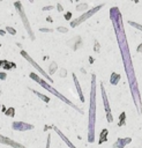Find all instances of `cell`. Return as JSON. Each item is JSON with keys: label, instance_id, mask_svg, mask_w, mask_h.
<instances>
[{"label": "cell", "instance_id": "obj_1", "mask_svg": "<svg viewBox=\"0 0 142 148\" xmlns=\"http://www.w3.org/2000/svg\"><path fill=\"white\" fill-rule=\"evenodd\" d=\"M87 140L89 143L96 141V82L95 76H92L91 91H90V106L88 116V134Z\"/></svg>", "mask_w": 142, "mask_h": 148}, {"label": "cell", "instance_id": "obj_2", "mask_svg": "<svg viewBox=\"0 0 142 148\" xmlns=\"http://www.w3.org/2000/svg\"><path fill=\"white\" fill-rule=\"evenodd\" d=\"M30 77H32L33 80H36V81H37V82H38V83H39V84H40V86H42L43 88H45V89H46L47 91H50V92H52L53 95H55V96H57L58 98H60V99H61L62 102H65L66 104H68L69 106H72L73 109H75V110H77L79 112H81V113H82V111H81V110H80V109H79V108H77L76 105H74V104H73V103H72V102H70V101H69L68 98H66V97H65L63 95H61L60 92H58V91H57V90H55V89H54L53 87H51L50 84H47V83H46V82H45L44 80H42V79H40L39 76H37V75H36V74H33V73H31V74H30Z\"/></svg>", "mask_w": 142, "mask_h": 148}, {"label": "cell", "instance_id": "obj_3", "mask_svg": "<svg viewBox=\"0 0 142 148\" xmlns=\"http://www.w3.org/2000/svg\"><path fill=\"white\" fill-rule=\"evenodd\" d=\"M102 97H103V103H104V109H105V112H106V119L109 123H112L113 121V117H112V113H111V109H110V104H109V101H107V96H106V92L104 90V86L102 84Z\"/></svg>", "mask_w": 142, "mask_h": 148}, {"label": "cell", "instance_id": "obj_4", "mask_svg": "<svg viewBox=\"0 0 142 148\" xmlns=\"http://www.w3.org/2000/svg\"><path fill=\"white\" fill-rule=\"evenodd\" d=\"M0 143L1 145H6V146H9V147H13V148H25L22 143H18L15 140H13V139H10L8 136H5L2 134H0Z\"/></svg>", "mask_w": 142, "mask_h": 148}, {"label": "cell", "instance_id": "obj_5", "mask_svg": "<svg viewBox=\"0 0 142 148\" xmlns=\"http://www.w3.org/2000/svg\"><path fill=\"white\" fill-rule=\"evenodd\" d=\"M12 128L14 131H18V132H24V131H29L33 128V125H30L28 123H23V121H14L12 124Z\"/></svg>", "mask_w": 142, "mask_h": 148}, {"label": "cell", "instance_id": "obj_6", "mask_svg": "<svg viewBox=\"0 0 142 148\" xmlns=\"http://www.w3.org/2000/svg\"><path fill=\"white\" fill-rule=\"evenodd\" d=\"M102 7H103V5H100V6H98V7H96V8H92L91 10H89L88 13H85L84 15H82L81 17H79V20H75V21H73L70 25H72V27H75L76 24H80L81 22H83V21H85V20L88 18V17H90V16H91V15H92L94 13H96L97 10H99V9H100Z\"/></svg>", "mask_w": 142, "mask_h": 148}, {"label": "cell", "instance_id": "obj_7", "mask_svg": "<svg viewBox=\"0 0 142 148\" xmlns=\"http://www.w3.org/2000/svg\"><path fill=\"white\" fill-rule=\"evenodd\" d=\"M53 130L55 131V133H57V134H58V135H59V136L62 139V141H63V142H65V143H66V145H67L69 148H76V147H75V146H74V145L70 142V140H69V139H68V138H67V136H66V135H65V134H63V133H62V132H61V131H60V130H59L57 126H54V127H53Z\"/></svg>", "mask_w": 142, "mask_h": 148}, {"label": "cell", "instance_id": "obj_8", "mask_svg": "<svg viewBox=\"0 0 142 148\" xmlns=\"http://www.w3.org/2000/svg\"><path fill=\"white\" fill-rule=\"evenodd\" d=\"M21 54H23V56H24V57H25V58H27V59H28V60H29V61H30V62H31V64H32V65H33V66H35L39 72H40V74H42V75H44L46 79H48V80H50V82H52V79H51V77H50V76H48V75H47V74H46V73H45V72H44V71H43V69H42V68H40V67H39V66H38V65L32 60V59H31V58H29V56L27 54V52L22 51V52H21Z\"/></svg>", "mask_w": 142, "mask_h": 148}, {"label": "cell", "instance_id": "obj_9", "mask_svg": "<svg viewBox=\"0 0 142 148\" xmlns=\"http://www.w3.org/2000/svg\"><path fill=\"white\" fill-rule=\"evenodd\" d=\"M132 142V139L130 138H125V139H118L117 140V142L113 145V148H124V147H126L128 143H130Z\"/></svg>", "mask_w": 142, "mask_h": 148}, {"label": "cell", "instance_id": "obj_10", "mask_svg": "<svg viewBox=\"0 0 142 148\" xmlns=\"http://www.w3.org/2000/svg\"><path fill=\"white\" fill-rule=\"evenodd\" d=\"M73 79H74V82H75V87H76V89H77V92H79V97H80L81 102H84V97H83V94H82V90H81L80 83H79V81H77V79H76L75 74L73 75Z\"/></svg>", "mask_w": 142, "mask_h": 148}, {"label": "cell", "instance_id": "obj_11", "mask_svg": "<svg viewBox=\"0 0 142 148\" xmlns=\"http://www.w3.org/2000/svg\"><path fill=\"white\" fill-rule=\"evenodd\" d=\"M106 138H107V130L105 128V130H103L102 133H100V139L98 140V145H102V143L104 142V140L106 141Z\"/></svg>", "mask_w": 142, "mask_h": 148}, {"label": "cell", "instance_id": "obj_12", "mask_svg": "<svg viewBox=\"0 0 142 148\" xmlns=\"http://www.w3.org/2000/svg\"><path fill=\"white\" fill-rule=\"evenodd\" d=\"M119 80H120V76L117 73H112V75H111V83L112 84H117L119 82Z\"/></svg>", "mask_w": 142, "mask_h": 148}, {"label": "cell", "instance_id": "obj_13", "mask_svg": "<svg viewBox=\"0 0 142 148\" xmlns=\"http://www.w3.org/2000/svg\"><path fill=\"white\" fill-rule=\"evenodd\" d=\"M32 92H35V94H36L39 98H42L44 102H46V103H48V102H50V98H48V97H46L45 95H42V94H39L38 91H36V90H32Z\"/></svg>", "mask_w": 142, "mask_h": 148}, {"label": "cell", "instance_id": "obj_14", "mask_svg": "<svg viewBox=\"0 0 142 148\" xmlns=\"http://www.w3.org/2000/svg\"><path fill=\"white\" fill-rule=\"evenodd\" d=\"M87 7H88L87 3H82V5H77L76 6V9L77 10H87Z\"/></svg>", "mask_w": 142, "mask_h": 148}, {"label": "cell", "instance_id": "obj_15", "mask_svg": "<svg viewBox=\"0 0 142 148\" xmlns=\"http://www.w3.org/2000/svg\"><path fill=\"white\" fill-rule=\"evenodd\" d=\"M50 143H51V134H47V139H46V147H45V148H50Z\"/></svg>", "mask_w": 142, "mask_h": 148}, {"label": "cell", "instance_id": "obj_16", "mask_svg": "<svg viewBox=\"0 0 142 148\" xmlns=\"http://www.w3.org/2000/svg\"><path fill=\"white\" fill-rule=\"evenodd\" d=\"M55 69H57V65H55V62H52V65H51V69H50V73L52 74Z\"/></svg>", "mask_w": 142, "mask_h": 148}, {"label": "cell", "instance_id": "obj_17", "mask_svg": "<svg viewBox=\"0 0 142 148\" xmlns=\"http://www.w3.org/2000/svg\"><path fill=\"white\" fill-rule=\"evenodd\" d=\"M129 24H132L133 27H136L139 30H142V25H140V24H137V23H135V22H129Z\"/></svg>", "mask_w": 142, "mask_h": 148}, {"label": "cell", "instance_id": "obj_18", "mask_svg": "<svg viewBox=\"0 0 142 148\" xmlns=\"http://www.w3.org/2000/svg\"><path fill=\"white\" fill-rule=\"evenodd\" d=\"M6 113H7V116H13L14 114V109H9L8 112H6Z\"/></svg>", "mask_w": 142, "mask_h": 148}, {"label": "cell", "instance_id": "obj_19", "mask_svg": "<svg viewBox=\"0 0 142 148\" xmlns=\"http://www.w3.org/2000/svg\"><path fill=\"white\" fill-rule=\"evenodd\" d=\"M7 30H8V31H9V32H10V34H13V35H14V34H15V32H16V31H15V30H14V29H12V28H10V27H7Z\"/></svg>", "mask_w": 142, "mask_h": 148}, {"label": "cell", "instance_id": "obj_20", "mask_svg": "<svg viewBox=\"0 0 142 148\" xmlns=\"http://www.w3.org/2000/svg\"><path fill=\"white\" fill-rule=\"evenodd\" d=\"M0 79H2V80L6 79V74L5 73H0Z\"/></svg>", "mask_w": 142, "mask_h": 148}, {"label": "cell", "instance_id": "obj_21", "mask_svg": "<svg viewBox=\"0 0 142 148\" xmlns=\"http://www.w3.org/2000/svg\"><path fill=\"white\" fill-rule=\"evenodd\" d=\"M52 8H53L52 6H50V7H44V9H43V10H48V9H52Z\"/></svg>", "mask_w": 142, "mask_h": 148}, {"label": "cell", "instance_id": "obj_22", "mask_svg": "<svg viewBox=\"0 0 142 148\" xmlns=\"http://www.w3.org/2000/svg\"><path fill=\"white\" fill-rule=\"evenodd\" d=\"M72 15H70V13H68V14H66V20H69V17H70Z\"/></svg>", "mask_w": 142, "mask_h": 148}, {"label": "cell", "instance_id": "obj_23", "mask_svg": "<svg viewBox=\"0 0 142 148\" xmlns=\"http://www.w3.org/2000/svg\"><path fill=\"white\" fill-rule=\"evenodd\" d=\"M29 1H31V2H32V1H33V0H29Z\"/></svg>", "mask_w": 142, "mask_h": 148}]
</instances>
